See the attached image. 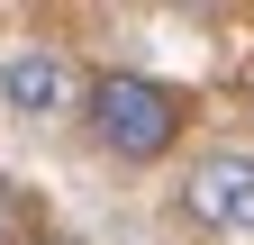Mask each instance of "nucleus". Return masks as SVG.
<instances>
[{"instance_id": "1", "label": "nucleus", "mask_w": 254, "mask_h": 245, "mask_svg": "<svg viewBox=\"0 0 254 245\" xmlns=\"http://www.w3.org/2000/svg\"><path fill=\"white\" fill-rule=\"evenodd\" d=\"M82 118L118 164H164L182 145V127H190V100L173 82H154V73H91L82 82Z\"/></svg>"}, {"instance_id": "2", "label": "nucleus", "mask_w": 254, "mask_h": 245, "mask_svg": "<svg viewBox=\"0 0 254 245\" xmlns=\"http://www.w3.org/2000/svg\"><path fill=\"white\" fill-rule=\"evenodd\" d=\"M182 218L209 236H254V155H200L182 173Z\"/></svg>"}, {"instance_id": "3", "label": "nucleus", "mask_w": 254, "mask_h": 245, "mask_svg": "<svg viewBox=\"0 0 254 245\" xmlns=\"http://www.w3.org/2000/svg\"><path fill=\"white\" fill-rule=\"evenodd\" d=\"M0 100L18 118H64V109H82V73L64 46H9L0 55Z\"/></svg>"}, {"instance_id": "4", "label": "nucleus", "mask_w": 254, "mask_h": 245, "mask_svg": "<svg viewBox=\"0 0 254 245\" xmlns=\"http://www.w3.org/2000/svg\"><path fill=\"white\" fill-rule=\"evenodd\" d=\"M37 236H46V227H37V191L0 173V245H37Z\"/></svg>"}, {"instance_id": "5", "label": "nucleus", "mask_w": 254, "mask_h": 245, "mask_svg": "<svg viewBox=\"0 0 254 245\" xmlns=\"http://www.w3.org/2000/svg\"><path fill=\"white\" fill-rule=\"evenodd\" d=\"M37 245H82V236H37Z\"/></svg>"}]
</instances>
